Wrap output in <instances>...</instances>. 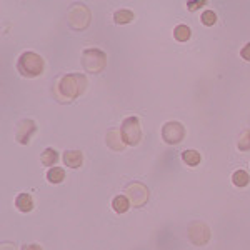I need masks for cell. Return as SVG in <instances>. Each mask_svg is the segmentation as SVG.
Listing matches in <instances>:
<instances>
[{
    "label": "cell",
    "mask_w": 250,
    "mask_h": 250,
    "mask_svg": "<svg viewBox=\"0 0 250 250\" xmlns=\"http://www.w3.org/2000/svg\"><path fill=\"white\" fill-rule=\"evenodd\" d=\"M87 87V78L80 74H69L63 75L58 82V90L65 98H77L78 95L83 94Z\"/></svg>",
    "instance_id": "6da1fadb"
},
{
    "label": "cell",
    "mask_w": 250,
    "mask_h": 250,
    "mask_svg": "<svg viewBox=\"0 0 250 250\" xmlns=\"http://www.w3.org/2000/svg\"><path fill=\"white\" fill-rule=\"evenodd\" d=\"M19 70L25 77H37L43 72V58L35 52H23L19 58Z\"/></svg>",
    "instance_id": "7a4b0ae2"
},
{
    "label": "cell",
    "mask_w": 250,
    "mask_h": 250,
    "mask_svg": "<svg viewBox=\"0 0 250 250\" xmlns=\"http://www.w3.org/2000/svg\"><path fill=\"white\" fill-rule=\"evenodd\" d=\"M120 137L127 145H137L140 142L142 132H140V122L137 117H127L122 124Z\"/></svg>",
    "instance_id": "3957f363"
},
{
    "label": "cell",
    "mask_w": 250,
    "mask_h": 250,
    "mask_svg": "<svg viewBox=\"0 0 250 250\" xmlns=\"http://www.w3.org/2000/svg\"><path fill=\"white\" fill-rule=\"evenodd\" d=\"M107 55L98 49H87L82 55V63L89 72H100L105 67Z\"/></svg>",
    "instance_id": "277c9868"
},
{
    "label": "cell",
    "mask_w": 250,
    "mask_h": 250,
    "mask_svg": "<svg viewBox=\"0 0 250 250\" xmlns=\"http://www.w3.org/2000/svg\"><path fill=\"white\" fill-rule=\"evenodd\" d=\"M189 239L195 245H205L210 239V230L204 222H192L189 225Z\"/></svg>",
    "instance_id": "5b68a950"
},
{
    "label": "cell",
    "mask_w": 250,
    "mask_h": 250,
    "mask_svg": "<svg viewBox=\"0 0 250 250\" xmlns=\"http://www.w3.org/2000/svg\"><path fill=\"white\" fill-rule=\"evenodd\" d=\"M184 135H185V129H184V125L178 124V122H169V124H165L164 129H162V137H164V140L170 145L178 144V142L184 138Z\"/></svg>",
    "instance_id": "8992f818"
},
{
    "label": "cell",
    "mask_w": 250,
    "mask_h": 250,
    "mask_svg": "<svg viewBox=\"0 0 250 250\" xmlns=\"http://www.w3.org/2000/svg\"><path fill=\"white\" fill-rule=\"evenodd\" d=\"M127 197L130 198V202H132L135 207H142V205L149 200V190H147L144 184L135 182V184H130L129 187H127Z\"/></svg>",
    "instance_id": "52a82bcc"
},
{
    "label": "cell",
    "mask_w": 250,
    "mask_h": 250,
    "mask_svg": "<svg viewBox=\"0 0 250 250\" xmlns=\"http://www.w3.org/2000/svg\"><path fill=\"white\" fill-rule=\"evenodd\" d=\"M34 132H35L34 120H23V122H20V125H19V129H17V140L23 145L29 144L30 137L34 135Z\"/></svg>",
    "instance_id": "ba28073f"
},
{
    "label": "cell",
    "mask_w": 250,
    "mask_h": 250,
    "mask_svg": "<svg viewBox=\"0 0 250 250\" xmlns=\"http://www.w3.org/2000/svg\"><path fill=\"white\" fill-rule=\"evenodd\" d=\"M74 14H77V19H69L70 25L74 27V29H85L87 25H89L90 19H82V15L85 17V15H90L89 14V9H87L85 5H77L72 9Z\"/></svg>",
    "instance_id": "9c48e42d"
},
{
    "label": "cell",
    "mask_w": 250,
    "mask_h": 250,
    "mask_svg": "<svg viewBox=\"0 0 250 250\" xmlns=\"http://www.w3.org/2000/svg\"><path fill=\"white\" fill-rule=\"evenodd\" d=\"M63 162H65V165H69L70 169H78L83 162V155L78 150H67V152L63 154Z\"/></svg>",
    "instance_id": "30bf717a"
},
{
    "label": "cell",
    "mask_w": 250,
    "mask_h": 250,
    "mask_svg": "<svg viewBox=\"0 0 250 250\" xmlns=\"http://www.w3.org/2000/svg\"><path fill=\"white\" fill-rule=\"evenodd\" d=\"M15 205L19 207V210L22 212H30L34 209V200H32V195L30 193H20L15 200Z\"/></svg>",
    "instance_id": "8fae6325"
},
{
    "label": "cell",
    "mask_w": 250,
    "mask_h": 250,
    "mask_svg": "<svg viewBox=\"0 0 250 250\" xmlns=\"http://www.w3.org/2000/svg\"><path fill=\"white\" fill-rule=\"evenodd\" d=\"M114 20H115V23H118V25H125V23H129V22L134 20V12L129 10V9L117 10L114 14Z\"/></svg>",
    "instance_id": "7c38bea8"
},
{
    "label": "cell",
    "mask_w": 250,
    "mask_h": 250,
    "mask_svg": "<svg viewBox=\"0 0 250 250\" xmlns=\"http://www.w3.org/2000/svg\"><path fill=\"white\" fill-rule=\"evenodd\" d=\"M182 158H184V162L190 167H195L200 164V154L197 152V150H185L184 154H182Z\"/></svg>",
    "instance_id": "4fadbf2b"
},
{
    "label": "cell",
    "mask_w": 250,
    "mask_h": 250,
    "mask_svg": "<svg viewBox=\"0 0 250 250\" xmlns=\"http://www.w3.org/2000/svg\"><path fill=\"white\" fill-rule=\"evenodd\" d=\"M122 137H118V132L117 130H110L109 135H107V144L109 147H112L114 150H120L124 149V144H122Z\"/></svg>",
    "instance_id": "5bb4252c"
},
{
    "label": "cell",
    "mask_w": 250,
    "mask_h": 250,
    "mask_svg": "<svg viewBox=\"0 0 250 250\" xmlns=\"http://www.w3.org/2000/svg\"><path fill=\"white\" fill-rule=\"evenodd\" d=\"M112 207L117 213H125L129 210V198L124 195H117L112 202Z\"/></svg>",
    "instance_id": "9a60e30c"
},
{
    "label": "cell",
    "mask_w": 250,
    "mask_h": 250,
    "mask_svg": "<svg viewBox=\"0 0 250 250\" xmlns=\"http://www.w3.org/2000/svg\"><path fill=\"white\" fill-rule=\"evenodd\" d=\"M47 178H49V182H52V184H60L63 178H65V170L60 169V167H54V169H50L49 172H47Z\"/></svg>",
    "instance_id": "2e32d148"
},
{
    "label": "cell",
    "mask_w": 250,
    "mask_h": 250,
    "mask_svg": "<svg viewBox=\"0 0 250 250\" xmlns=\"http://www.w3.org/2000/svg\"><path fill=\"white\" fill-rule=\"evenodd\" d=\"M190 35H192V32L187 25H177L175 30H173V37H175V40L178 42H187L190 38Z\"/></svg>",
    "instance_id": "e0dca14e"
},
{
    "label": "cell",
    "mask_w": 250,
    "mask_h": 250,
    "mask_svg": "<svg viewBox=\"0 0 250 250\" xmlns=\"http://www.w3.org/2000/svg\"><path fill=\"white\" fill-rule=\"evenodd\" d=\"M232 180H233V184H235L237 187H247L249 182H250V177H249L247 172H244V170H237V172L233 173Z\"/></svg>",
    "instance_id": "ac0fdd59"
},
{
    "label": "cell",
    "mask_w": 250,
    "mask_h": 250,
    "mask_svg": "<svg viewBox=\"0 0 250 250\" xmlns=\"http://www.w3.org/2000/svg\"><path fill=\"white\" fill-rule=\"evenodd\" d=\"M58 160V154L54 149H47L42 154V164L43 165H54Z\"/></svg>",
    "instance_id": "d6986e66"
},
{
    "label": "cell",
    "mask_w": 250,
    "mask_h": 250,
    "mask_svg": "<svg viewBox=\"0 0 250 250\" xmlns=\"http://www.w3.org/2000/svg\"><path fill=\"white\" fill-rule=\"evenodd\" d=\"M215 22H217V15H215V12H212V10H205L204 14H202V23H204V25L212 27V25H215Z\"/></svg>",
    "instance_id": "ffe728a7"
},
{
    "label": "cell",
    "mask_w": 250,
    "mask_h": 250,
    "mask_svg": "<svg viewBox=\"0 0 250 250\" xmlns=\"http://www.w3.org/2000/svg\"><path fill=\"white\" fill-rule=\"evenodd\" d=\"M239 149L240 150H250V130H245L242 134L240 140H239Z\"/></svg>",
    "instance_id": "44dd1931"
},
{
    "label": "cell",
    "mask_w": 250,
    "mask_h": 250,
    "mask_svg": "<svg viewBox=\"0 0 250 250\" xmlns=\"http://www.w3.org/2000/svg\"><path fill=\"white\" fill-rule=\"evenodd\" d=\"M205 3H207L205 0H195V2H189L187 7H189V10H197V9H200V7H204Z\"/></svg>",
    "instance_id": "7402d4cb"
},
{
    "label": "cell",
    "mask_w": 250,
    "mask_h": 250,
    "mask_svg": "<svg viewBox=\"0 0 250 250\" xmlns=\"http://www.w3.org/2000/svg\"><path fill=\"white\" fill-rule=\"evenodd\" d=\"M240 55H242V58H245V60H250V43H247V45L242 49Z\"/></svg>",
    "instance_id": "603a6c76"
},
{
    "label": "cell",
    "mask_w": 250,
    "mask_h": 250,
    "mask_svg": "<svg viewBox=\"0 0 250 250\" xmlns=\"http://www.w3.org/2000/svg\"><path fill=\"white\" fill-rule=\"evenodd\" d=\"M22 250H43V249L37 244H29V245H23Z\"/></svg>",
    "instance_id": "cb8c5ba5"
}]
</instances>
